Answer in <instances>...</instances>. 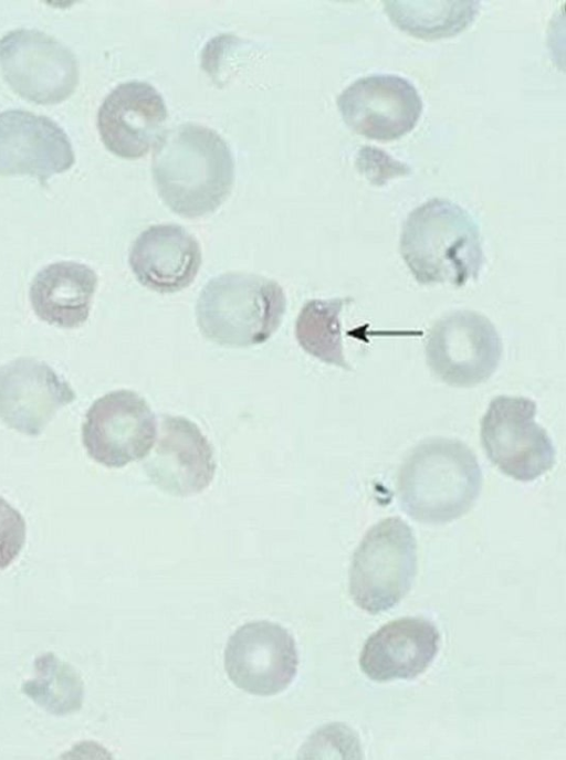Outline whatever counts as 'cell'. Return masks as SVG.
Returning <instances> with one entry per match:
<instances>
[{
  "label": "cell",
  "mask_w": 566,
  "mask_h": 760,
  "mask_svg": "<svg viewBox=\"0 0 566 760\" xmlns=\"http://www.w3.org/2000/svg\"><path fill=\"white\" fill-rule=\"evenodd\" d=\"M151 171L159 197L184 218L218 209L231 192L234 165L226 141L212 129L184 124L163 134Z\"/></svg>",
  "instance_id": "cell-1"
},
{
  "label": "cell",
  "mask_w": 566,
  "mask_h": 760,
  "mask_svg": "<svg viewBox=\"0 0 566 760\" xmlns=\"http://www.w3.org/2000/svg\"><path fill=\"white\" fill-rule=\"evenodd\" d=\"M483 484L480 464L462 441L430 437L415 446L397 477L401 509L424 524H446L467 514Z\"/></svg>",
  "instance_id": "cell-2"
},
{
  "label": "cell",
  "mask_w": 566,
  "mask_h": 760,
  "mask_svg": "<svg viewBox=\"0 0 566 760\" xmlns=\"http://www.w3.org/2000/svg\"><path fill=\"white\" fill-rule=\"evenodd\" d=\"M400 254L423 285L461 287L476 281L483 265L480 229L459 204L433 198L413 209L403 222Z\"/></svg>",
  "instance_id": "cell-3"
},
{
  "label": "cell",
  "mask_w": 566,
  "mask_h": 760,
  "mask_svg": "<svg viewBox=\"0 0 566 760\" xmlns=\"http://www.w3.org/2000/svg\"><path fill=\"white\" fill-rule=\"evenodd\" d=\"M285 309V294L275 281L226 273L203 286L196 316L207 339L221 346L250 347L265 342L276 331Z\"/></svg>",
  "instance_id": "cell-4"
},
{
  "label": "cell",
  "mask_w": 566,
  "mask_h": 760,
  "mask_svg": "<svg viewBox=\"0 0 566 760\" xmlns=\"http://www.w3.org/2000/svg\"><path fill=\"white\" fill-rule=\"evenodd\" d=\"M417 571V543L411 527L388 517L363 537L349 567V593L370 614L394 608L410 590Z\"/></svg>",
  "instance_id": "cell-5"
},
{
  "label": "cell",
  "mask_w": 566,
  "mask_h": 760,
  "mask_svg": "<svg viewBox=\"0 0 566 760\" xmlns=\"http://www.w3.org/2000/svg\"><path fill=\"white\" fill-rule=\"evenodd\" d=\"M536 411L530 398L497 395L481 420L485 455L503 474L518 482L537 479L556 462L551 436L535 421Z\"/></svg>",
  "instance_id": "cell-6"
},
{
  "label": "cell",
  "mask_w": 566,
  "mask_h": 760,
  "mask_svg": "<svg viewBox=\"0 0 566 760\" xmlns=\"http://www.w3.org/2000/svg\"><path fill=\"white\" fill-rule=\"evenodd\" d=\"M501 337L489 318L474 310H457L430 329L426 357L430 370L444 383L470 388L485 382L502 357Z\"/></svg>",
  "instance_id": "cell-7"
},
{
  "label": "cell",
  "mask_w": 566,
  "mask_h": 760,
  "mask_svg": "<svg viewBox=\"0 0 566 760\" xmlns=\"http://www.w3.org/2000/svg\"><path fill=\"white\" fill-rule=\"evenodd\" d=\"M0 66L18 95L43 105L66 99L78 81L71 50L38 30L18 29L4 34L0 39Z\"/></svg>",
  "instance_id": "cell-8"
},
{
  "label": "cell",
  "mask_w": 566,
  "mask_h": 760,
  "mask_svg": "<svg viewBox=\"0 0 566 760\" xmlns=\"http://www.w3.org/2000/svg\"><path fill=\"white\" fill-rule=\"evenodd\" d=\"M158 435L156 416L138 393L120 389L93 402L82 426L87 454L106 467H123L149 454Z\"/></svg>",
  "instance_id": "cell-9"
},
{
  "label": "cell",
  "mask_w": 566,
  "mask_h": 760,
  "mask_svg": "<svg viewBox=\"0 0 566 760\" xmlns=\"http://www.w3.org/2000/svg\"><path fill=\"white\" fill-rule=\"evenodd\" d=\"M337 106L353 131L385 141L411 131L423 109L416 86L403 76L388 73L357 78L338 95Z\"/></svg>",
  "instance_id": "cell-10"
},
{
  "label": "cell",
  "mask_w": 566,
  "mask_h": 760,
  "mask_svg": "<svg viewBox=\"0 0 566 760\" xmlns=\"http://www.w3.org/2000/svg\"><path fill=\"white\" fill-rule=\"evenodd\" d=\"M298 664L293 636L282 625L254 621L240 626L224 650L228 677L240 689L271 696L284 690Z\"/></svg>",
  "instance_id": "cell-11"
},
{
  "label": "cell",
  "mask_w": 566,
  "mask_h": 760,
  "mask_svg": "<svg viewBox=\"0 0 566 760\" xmlns=\"http://www.w3.org/2000/svg\"><path fill=\"white\" fill-rule=\"evenodd\" d=\"M74 400L70 383L43 361L18 358L0 367V419L10 429L38 436Z\"/></svg>",
  "instance_id": "cell-12"
},
{
  "label": "cell",
  "mask_w": 566,
  "mask_h": 760,
  "mask_svg": "<svg viewBox=\"0 0 566 760\" xmlns=\"http://www.w3.org/2000/svg\"><path fill=\"white\" fill-rule=\"evenodd\" d=\"M75 161L69 136L52 119L11 109L0 113V175H30L44 184Z\"/></svg>",
  "instance_id": "cell-13"
},
{
  "label": "cell",
  "mask_w": 566,
  "mask_h": 760,
  "mask_svg": "<svg viewBox=\"0 0 566 760\" xmlns=\"http://www.w3.org/2000/svg\"><path fill=\"white\" fill-rule=\"evenodd\" d=\"M144 468L159 489L187 497L210 485L216 461L210 442L196 423L185 416L164 415L158 443Z\"/></svg>",
  "instance_id": "cell-14"
},
{
  "label": "cell",
  "mask_w": 566,
  "mask_h": 760,
  "mask_svg": "<svg viewBox=\"0 0 566 760\" xmlns=\"http://www.w3.org/2000/svg\"><path fill=\"white\" fill-rule=\"evenodd\" d=\"M167 109L161 95L146 82H127L102 103L97 128L105 147L118 157H143L164 133Z\"/></svg>",
  "instance_id": "cell-15"
},
{
  "label": "cell",
  "mask_w": 566,
  "mask_h": 760,
  "mask_svg": "<svg viewBox=\"0 0 566 760\" xmlns=\"http://www.w3.org/2000/svg\"><path fill=\"white\" fill-rule=\"evenodd\" d=\"M437 626L422 618L386 623L365 642L359 667L371 680L412 679L422 674L439 651Z\"/></svg>",
  "instance_id": "cell-16"
},
{
  "label": "cell",
  "mask_w": 566,
  "mask_h": 760,
  "mask_svg": "<svg viewBox=\"0 0 566 760\" xmlns=\"http://www.w3.org/2000/svg\"><path fill=\"white\" fill-rule=\"evenodd\" d=\"M129 266L137 281L161 294L188 287L201 265L198 241L178 224H157L143 231L129 252Z\"/></svg>",
  "instance_id": "cell-17"
},
{
  "label": "cell",
  "mask_w": 566,
  "mask_h": 760,
  "mask_svg": "<svg viewBox=\"0 0 566 760\" xmlns=\"http://www.w3.org/2000/svg\"><path fill=\"white\" fill-rule=\"evenodd\" d=\"M96 287L97 275L91 267L62 261L39 271L31 283L29 297L35 315L43 321L76 328L88 318Z\"/></svg>",
  "instance_id": "cell-18"
},
{
  "label": "cell",
  "mask_w": 566,
  "mask_h": 760,
  "mask_svg": "<svg viewBox=\"0 0 566 760\" xmlns=\"http://www.w3.org/2000/svg\"><path fill=\"white\" fill-rule=\"evenodd\" d=\"M384 6L398 28L426 40L455 35L474 20L480 9L476 1H389Z\"/></svg>",
  "instance_id": "cell-19"
},
{
  "label": "cell",
  "mask_w": 566,
  "mask_h": 760,
  "mask_svg": "<svg viewBox=\"0 0 566 760\" xmlns=\"http://www.w3.org/2000/svg\"><path fill=\"white\" fill-rule=\"evenodd\" d=\"M352 298L311 299L302 307L295 324L300 346L321 361L352 370L345 359L339 314Z\"/></svg>",
  "instance_id": "cell-20"
},
{
  "label": "cell",
  "mask_w": 566,
  "mask_h": 760,
  "mask_svg": "<svg viewBox=\"0 0 566 760\" xmlns=\"http://www.w3.org/2000/svg\"><path fill=\"white\" fill-rule=\"evenodd\" d=\"M36 676L22 690L38 705L54 715H65L81 708L83 684L76 672L52 654L35 662Z\"/></svg>",
  "instance_id": "cell-21"
},
{
  "label": "cell",
  "mask_w": 566,
  "mask_h": 760,
  "mask_svg": "<svg viewBox=\"0 0 566 760\" xmlns=\"http://www.w3.org/2000/svg\"><path fill=\"white\" fill-rule=\"evenodd\" d=\"M27 538V524L19 510L0 496V571L19 557Z\"/></svg>",
  "instance_id": "cell-22"
},
{
  "label": "cell",
  "mask_w": 566,
  "mask_h": 760,
  "mask_svg": "<svg viewBox=\"0 0 566 760\" xmlns=\"http://www.w3.org/2000/svg\"><path fill=\"white\" fill-rule=\"evenodd\" d=\"M356 166L371 184L384 186L388 180L409 175L410 167L375 146H363L357 154Z\"/></svg>",
  "instance_id": "cell-23"
}]
</instances>
